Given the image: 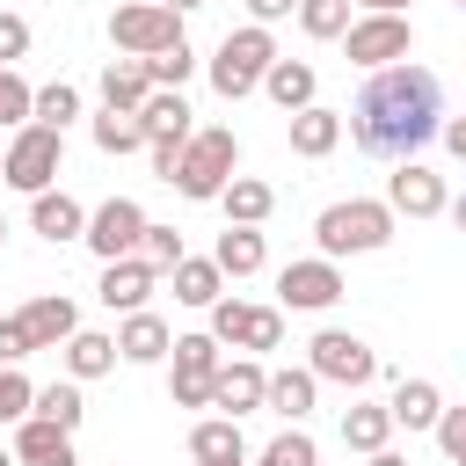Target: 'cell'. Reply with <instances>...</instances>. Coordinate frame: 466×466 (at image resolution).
Here are the masks:
<instances>
[{"instance_id": "cell-1", "label": "cell", "mask_w": 466, "mask_h": 466, "mask_svg": "<svg viewBox=\"0 0 466 466\" xmlns=\"http://www.w3.org/2000/svg\"><path fill=\"white\" fill-rule=\"evenodd\" d=\"M437 116H444V80H437L430 66L393 58V66H379V73L364 80V95L350 102V138H357V153H371V160H415V153L437 138Z\"/></svg>"}, {"instance_id": "cell-2", "label": "cell", "mask_w": 466, "mask_h": 466, "mask_svg": "<svg viewBox=\"0 0 466 466\" xmlns=\"http://www.w3.org/2000/svg\"><path fill=\"white\" fill-rule=\"evenodd\" d=\"M313 240H320L328 262H342V255H379V248L393 240V211H386L379 197H342V204H328V211L313 218Z\"/></svg>"}, {"instance_id": "cell-3", "label": "cell", "mask_w": 466, "mask_h": 466, "mask_svg": "<svg viewBox=\"0 0 466 466\" xmlns=\"http://www.w3.org/2000/svg\"><path fill=\"white\" fill-rule=\"evenodd\" d=\"M233 167H240V138H233V124H211V131H189L182 138V153H175V189L182 197H197V204H211L226 182H233Z\"/></svg>"}, {"instance_id": "cell-4", "label": "cell", "mask_w": 466, "mask_h": 466, "mask_svg": "<svg viewBox=\"0 0 466 466\" xmlns=\"http://www.w3.org/2000/svg\"><path fill=\"white\" fill-rule=\"evenodd\" d=\"M58 160H66V131H51V124H15V138H7V153H0V182L22 189V197H36V189L58 182Z\"/></svg>"}, {"instance_id": "cell-5", "label": "cell", "mask_w": 466, "mask_h": 466, "mask_svg": "<svg viewBox=\"0 0 466 466\" xmlns=\"http://www.w3.org/2000/svg\"><path fill=\"white\" fill-rule=\"evenodd\" d=\"M277 58V36L262 29V22H248V29H226L218 36V51H211V87L226 95V102H240V95H255V80H262V66Z\"/></svg>"}, {"instance_id": "cell-6", "label": "cell", "mask_w": 466, "mask_h": 466, "mask_svg": "<svg viewBox=\"0 0 466 466\" xmlns=\"http://www.w3.org/2000/svg\"><path fill=\"white\" fill-rule=\"evenodd\" d=\"M109 44H116L124 58H153V51L182 44V15L160 7V0H124V7L109 15Z\"/></svg>"}, {"instance_id": "cell-7", "label": "cell", "mask_w": 466, "mask_h": 466, "mask_svg": "<svg viewBox=\"0 0 466 466\" xmlns=\"http://www.w3.org/2000/svg\"><path fill=\"white\" fill-rule=\"evenodd\" d=\"M306 350H313V357H306L313 379H335V386H350V393L379 379V350H371L364 335H350V328H320Z\"/></svg>"}, {"instance_id": "cell-8", "label": "cell", "mask_w": 466, "mask_h": 466, "mask_svg": "<svg viewBox=\"0 0 466 466\" xmlns=\"http://www.w3.org/2000/svg\"><path fill=\"white\" fill-rule=\"evenodd\" d=\"M204 313H211L204 335H211L218 350H226V342H233V350H277V342H284V313H277V306H240V299L218 291Z\"/></svg>"}, {"instance_id": "cell-9", "label": "cell", "mask_w": 466, "mask_h": 466, "mask_svg": "<svg viewBox=\"0 0 466 466\" xmlns=\"http://www.w3.org/2000/svg\"><path fill=\"white\" fill-rule=\"evenodd\" d=\"M408 51H415V22L408 15H364V22L342 29V58L364 66V73H379V66H393Z\"/></svg>"}, {"instance_id": "cell-10", "label": "cell", "mask_w": 466, "mask_h": 466, "mask_svg": "<svg viewBox=\"0 0 466 466\" xmlns=\"http://www.w3.org/2000/svg\"><path fill=\"white\" fill-rule=\"evenodd\" d=\"M175 371H167V400L175 408H211V371L226 364L211 335H175Z\"/></svg>"}, {"instance_id": "cell-11", "label": "cell", "mask_w": 466, "mask_h": 466, "mask_svg": "<svg viewBox=\"0 0 466 466\" xmlns=\"http://www.w3.org/2000/svg\"><path fill=\"white\" fill-rule=\"evenodd\" d=\"M379 204H386L393 218H400V211H408V218H437V211H451V189H444L437 167H422V160H393Z\"/></svg>"}, {"instance_id": "cell-12", "label": "cell", "mask_w": 466, "mask_h": 466, "mask_svg": "<svg viewBox=\"0 0 466 466\" xmlns=\"http://www.w3.org/2000/svg\"><path fill=\"white\" fill-rule=\"evenodd\" d=\"M138 233H146V211H138V197H109V204H95V211H87V226H80V240H87L102 262H116V255H138Z\"/></svg>"}, {"instance_id": "cell-13", "label": "cell", "mask_w": 466, "mask_h": 466, "mask_svg": "<svg viewBox=\"0 0 466 466\" xmlns=\"http://www.w3.org/2000/svg\"><path fill=\"white\" fill-rule=\"evenodd\" d=\"M277 299H284L291 313H328V306L342 299V269H335L328 255H313V262H284V269H277Z\"/></svg>"}, {"instance_id": "cell-14", "label": "cell", "mask_w": 466, "mask_h": 466, "mask_svg": "<svg viewBox=\"0 0 466 466\" xmlns=\"http://www.w3.org/2000/svg\"><path fill=\"white\" fill-rule=\"evenodd\" d=\"M153 284H160V269L146 262V255H116V262H102V306L109 313H138L146 299H153Z\"/></svg>"}, {"instance_id": "cell-15", "label": "cell", "mask_w": 466, "mask_h": 466, "mask_svg": "<svg viewBox=\"0 0 466 466\" xmlns=\"http://www.w3.org/2000/svg\"><path fill=\"white\" fill-rule=\"evenodd\" d=\"M15 328H22L29 350H58V342L80 328V306H73L66 291H44V299H29V306L15 313Z\"/></svg>"}, {"instance_id": "cell-16", "label": "cell", "mask_w": 466, "mask_h": 466, "mask_svg": "<svg viewBox=\"0 0 466 466\" xmlns=\"http://www.w3.org/2000/svg\"><path fill=\"white\" fill-rule=\"evenodd\" d=\"M131 116H138L146 146H182V138H189V95H182V87H146V102H138Z\"/></svg>"}, {"instance_id": "cell-17", "label": "cell", "mask_w": 466, "mask_h": 466, "mask_svg": "<svg viewBox=\"0 0 466 466\" xmlns=\"http://www.w3.org/2000/svg\"><path fill=\"white\" fill-rule=\"evenodd\" d=\"M262 379H269V371H262L255 357H240V364H218V371H211V408L240 422L248 408H262Z\"/></svg>"}, {"instance_id": "cell-18", "label": "cell", "mask_w": 466, "mask_h": 466, "mask_svg": "<svg viewBox=\"0 0 466 466\" xmlns=\"http://www.w3.org/2000/svg\"><path fill=\"white\" fill-rule=\"evenodd\" d=\"M15 466H80V459H73V430L22 415V422H15Z\"/></svg>"}, {"instance_id": "cell-19", "label": "cell", "mask_w": 466, "mask_h": 466, "mask_svg": "<svg viewBox=\"0 0 466 466\" xmlns=\"http://www.w3.org/2000/svg\"><path fill=\"white\" fill-rule=\"evenodd\" d=\"M255 87H262V95H269V102H277V109H284V116H291V109H306V102H313V95H320V73H313V66H306V58H269V66H262V80H255Z\"/></svg>"}, {"instance_id": "cell-20", "label": "cell", "mask_w": 466, "mask_h": 466, "mask_svg": "<svg viewBox=\"0 0 466 466\" xmlns=\"http://www.w3.org/2000/svg\"><path fill=\"white\" fill-rule=\"evenodd\" d=\"M335 146H342V116H335V109H320V102L291 109V153H299V160H328Z\"/></svg>"}, {"instance_id": "cell-21", "label": "cell", "mask_w": 466, "mask_h": 466, "mask_svg": "<svg viewBox=\"0 0 466 466\" xmlns=\"http://www.w3.org/2000/svg\"><path fill=\"white\" fill-rule=\"evenodd\" d=\"M29 226L58 248V240H80L87 211H80V197H66V189H36V197H29Z\"/></svg>"}, {"instance_id": "cell-22", "label": "cell", "mask_w": 466, "mask_h": 466, "mask_svg": "<svg viewBox=\"0 0 466 466\" xmlns=\"http://www.w3.org/2000/svg\"><path fill=\"white\" fill-rule=\"evenodd\" d=\"M167 342H175V335H167V320H160V313H146V306H138V313H124V328H116V357H124V364H160V357H167Z\"/></svg>"}, {"instance_id": "cell-23", "label": "cell", "mask_w": 466, "mask_h": 466, "mask_svg": "<svg viewBox=\"0 0 466 466\" xmlns=\"http://www.w3.org/2000/svg\"><path fill=\"white\" fill-rule=\"evenodd\" d=\"M58 350H66V379H102V371H116V335H102V328H73Z\"/></svg>"}, {"instance_id": "cell-24", "label": "cell", "mask_w": 466, "mask_h": 466, "mask_svg": "<svg viewBox=\"0 0 466 466\" xmlns=\"http://www.w3.org/2000/svg\"><path fill=\"white\" fill-rule=\"evenodd\" d=\"M313 393H320L313 371H269V379H262V408L284 415V422H306V415H313Z\"/></svg>"}, {"instance_id": "cell-25", "label": "cell", "mask_w": 466, "mask_h": 466, "mask_svg": "<svg viewBox=\"0 0 466 466\" xmlns=\"http://www.w3.org/2000/svg\"><path fill=\"white\" fill-rule=\"evenodd\" d=\"M211 204H226V226H262V218L277 211V189H269V182H255V175H233Z\"/></svg>"}, {"instance_id": "cell-26", "label": "cell", "mask_w": 466, "mask_h": 466, "mask_svg": "<svg viewBox=\"0 0 466 466\" xmlns=\"http://www.w3.org/2000/svg\"><path fill=\"white\" fill-rule=\"evenodd\" d=\"M189 459H197V466L248 459V437H240V422H233V415H204V422L189 430Z\"/></svg>"}, {"instance_id": "cell-27", "label": "cell", "mask_w": 466, "mask_h": 466, "mask_svg": "<svg viewBox=\"0 0 466 466\" xmlns=\"http://www.w3.org/2000/svg\"><path fill=\"white\" fill-rule=\"evenodd\" d=\"M167 277H175V306H211L226 291V277H218L211 255H182V262H167Z\"/></svg>"}, {"instance_id": "cell-28", "label": "cell", "mask_w": 466, "mask_h": 466, "mask_svg": "<svg viewBox=\"0 0 466 466\" xmlns=\"http://www.w3.org/2000/svg\"><path fill=\"white\" fill-rule=\"evenodd\" d=\"M437 408H444V393H437L430 379H400V386H393V400H386V415H393L400 430H430V422H437Z\"/></svg>"}, {"instance_id": "cell-29", "label": "cell", "mask_w": 466, "mask_h": 466, "mask_svg": "<svg viewBox=\"0 0 466 466\" xmlns=\"http://www.w3.org/2000/svg\"><path fill=\"white\" fill-rule=\"evenodd\" d=\"M29 415H36V422H58V430H80V415H87L80 379H51V386H36V393H29Z\"/></svg>"}, {"instance_id": "cell-30", "label": "cell", "mask_w": 466, "mask_h": 466, "mask_svg": "<svg viewBox=\"0 0 466 466\" xmlns=\"http://www.w3.org/2000/svg\"><path fill=\"white\" fill-rule=\"evenodd\" d=\"M211 262H218V277H255L262 269V233L255 226H226L218 248H211Z\"/></svg>"}, {"instance_id": "cell-31", "label": "cell", "mask_w": 466, "mask_h": 466, "mask_svg": "<svg viewBox=\"0 0 466 466\" xmlns=\"http://www.w3.org/2000/svg\"><path fill=\"white\" fill-rule=\"evenodd\" d=\"M386 437H393V415H386L379 400H350V408H342V444H350V451H379Z\"/></svg>"}, {"instance_id": "cell-32", "label": "cell", "mask_w": 466, "mask_h": 466, "mask_svg": "<svg viewBox=\"0 0 466 466\" xmlns=\"http://www.w3.org/2000/svg\"><path fill=\"white\" fill-rule=\"evenodd\" d=\"M146 87H153V80H146L138 58H109V66H102V109H138Z\"/></svg>"}, {"instance_id": "cell-33", "label": "cell", "mask_w": 466, "mask_h": 466, "mask_svg": "<svg viewBox=\"0 0 466 466\" xmlns=\"http://www.w3.org/2000/svg\"><path fill=\"white\" fill-rule=\"evenodd\" d=\"M80 116V87H66V80H51V87H29V124H51V131H66Z\"/></svg>"}, {"instance_id": "cell-34", "label": "cell", "mask_w": 466, "mask_h": 466, "mask_svg": "<svg viewBox=\"0 0 466 466\" xmlns=\"http://www.w3.org/2000/svg\"><path fill=\"white\" fill-rule=\"evenodd\" d=\"M95 146H102L109 160H124V153H146V131H138L131 109H102V116H95Z\"/></svg>"}, {"instance_id": "cell-35", "label": "cell", "mask_w": 466, "mask_h": 466, "mask_svg": "<svg viewBox=\"0 0 466 466\" xmlns=\"http://www.w3.org/2000/svg\"><path fill=\"white\" fill-rule=\"evenodd\" d=\"M255 466H320V444H313V437L291 422V430H277V437L255 451Z\"/></svg>"}, {"instance_id": "cell-36", "label": "cell", "mask_w": 466, "mask_h": 466, "mask_svg": "<svg viewBox=\"0 0 466 466\" xmlns=\"http://www.w3.org/2000/svg\"><path fill=\"white\" fill-rule=\"evenodd\" d=\"M138 66H146V80H153V87H182V80L197 73V51H189V36H182V44L153 51V58H138Z\"/></svg>"}, {"instance_id": "cell-37", "label": "cell", "mask_w": 466, "mask_h": 466, "mask_svg": "<svg viewBox=\"0 0 466 466\" xmlns=\"http://www.w3.org/2000/svg\"><path fill=\"white\" fill-rule=\"evenodd\" d=\"M291 15H299V29H306V36H320V44L350 29V0H299Z\"/></svg>"}, {"instance_id": "cell-38", "label": "cell", "mask_w": 466, "mask_h": 466, "mask_svg": "<svg viewBox=\"0 0 466 466\" xmlns=\"http://www.w3.org/2000/svg\"><path fill=\"white\" fill-rule=\"evenodd\" d=\"M138 255H146L153 269H167V262H182L189 248H182V233H175V226H160V218H146V233H138Z\"/></svg>"}, {"instance_id": "cell-39", "label": "cell", "mask_w": 466, "mask_h": 466, "mask_svg": "<svg viewBox=\"0 0 466 466\" xmlns=\"http://www.w3.org/2000/svg\"><path fill=\"white\" fill-rule=\"evenodd\" d=\"M29 379H22V364H0V422H22L29 415Z\"/></svg>"}, {"instance_id": "cell-40", "label": "cell", "mask_w": 466, "mask_h": 466, "mask_svg": "<svg viewBox=\"0 0 466 466\" xmlns=\"http://www.w3.org/2000/svg\"><path fill=\"white\" fill-rule=\"evenodd\" d=\"M0 124H29V80L15 66H0Z\"/></svg>"}, {"instance_id": "cell-41", "label": "cell", "mask_w": 466, "mask_h": 466, "mask_svg": "<svg viewBox=\"0 0 466 466\" xmlns=\"http://www.w3.org/2000/svg\"><path fill=\"white\" fill-rule=\"evenodd\" d=\"M437 451L466 459V408H437Z\"/></svg>"}, {"instance_id": "cell-42", "label": "cell", "mask_w": 466, "mask_h": 466, "mask_svg": "<svg viewBox=\"0 0 466 466\" xmlns=\"http://www.w3.org/2000/svg\"><path fill=\"white\" fill-rule=\"evenodd\" d=\"M22 51H29V22H22V15H7V7H0V66H15V58H22Z\"/></svg>"}, {"instance_id": "cell-43", "label": "cell", "mask_w": 466, "mask_h": 466, "mask_svg": "<svg viewBox=\"0 0 466 466\" xmlns=\"http://www.w3.org/2000/svg\"><path fill=\"white\" fill-rule=\"evenodd\" d=\"M29 357V342H22V328H15V313L0 320V364H22Z\"/></svg>"}, {"instance_id": "cell-44", "label": "cell", "mask_w": 466, "mask_h": 466, "mask_svg": "<svg viewBox=\"0 0 466 466\" xmlns=\"http://www.w3.org/2000/svg\"><path fill=\"white\" fill-rule=\"evenodd\" d=\"M291 7H299V0H248V15H255V22H262V29H269V22H284V15H291Z\"/></svg>"}, {"instance_id": "cell-45", "label": "cell", "mask_w": 466, "mask_h": 466, "mask_svg": "<svg viewBox=\"0 0 466 466\" xmlns=\"http://www.w3.org/2000/svg\"><path fill=\"white\" fill-rule=\"evenodd\" d=\"M364 466H408V459H400L393 444H379V451H364Z\"/></svg>"}, {"instance_id": "cell-46", "label": "cell", "mask_w": 466, "mask_h": 466, "mask_svg": "<svg viewBox=\"0 0 466 466\" xmlns=\"http://www.w3.org/2000/svg\"><path fill=\"white\" fill-rule=\"evenodd\" d=\"M357 7H371V15H400L408 0H357Z\"/></svg>"}, {"instance_id": "cell-47", "label": "cell", "mask_w": 466, "mask_h": 466, "mask_svg": "<svg viewBox=\"0 0 466 466\" xmlns=\"http://www.w3.org/2000/svg\"><path fill=\"white\" fill-rule=\"evenodd\" d=\"M160 7H175V15H189V7H204V0H160Z\"/></svg>"}, {"instance_id": "cell-48", "label": "cell", "mask_w": 466, "mask_h": 466, "mask_svg": "<svg viewBox=\"0 0 466 466\" xmlns=\"http://www.w3.org/2000/svg\"><path fill=\"white\" fill-rule=\"evenodd\" d=\"M218 466H248V459H218Z\"/></svg>"}, {"instance_id": "cell-49", "label": "cell", "mask_w": 466, "mask_h": 466, "mask_svg": "<svg viewBox=\"0 0 466 466\" xmlns=\"http://www.w3.org/2000/svg\"><path fill=\"white\" fill-rule=\"evenodd\" d=\"M0 466H15V451H0Z\"/></svg>"}, {"instance_id": "cell-50", "label": "cell", "mask_w": 466, "mask_h": 466, "mask_svg": "<svg viewBox=\"0 0 466 466\" xmlns=\"http://www.w3.org/2000/svg\"><path fill=\"white\" fill-rule=\"evenodd\" d=\"M0 240H7V218H0Z\"/></svg>"}]
</instances>
